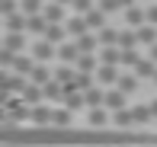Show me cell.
Segmentation results:
<instances>
[{"instance_id": "obj_43", "label": "cell", "mask_w": 157, "mask_h": 147, "mask_svg": "<svg viewBox=\"0 0 157 147\" xmlns=\"http://www.w3.org/2000/svg\"><path fill=\"white\" fill-rule=\"evenodd\" d=\"M154 83H157V77H154Z\"/></svg>"}, {"instance_id": "obj_41", "label": "cell", "mask_w": 157, "mask_h": 147, "mask_svg": "<svg viewBox=\"0 0 157 147\" xmlns=\"http://www.w3.org/2000/svg\"><path fill=\"white\" fill-rule=\"evenodd\" d=\"M151 115H154V118H157V99H154V102H151Z\"/></svg>"}, {"instance_id": "obj_38", "label": "cell", "mask_w": 157, "mask_h": 147, "mask_svg": "<svg viewBox=\"0 0 157 147\" xmlns=\"http://www.w3.org/2000/svg\"><path fill=\"white\" fill-rule=\"evenodd\" d=\"M144 13H147V26H157V3H151Z\"/></svg>"}, {"instance_id": "obj_27", "label": "cell", "mask_w": 157, "mask_h": 147, "mask_svg": "<svg viewBox=\"0 0 157 147\" xmlns=\"http://www.w3.org/2000/svg\"><path fill=\"white\" fill-rule=\"evenodd\" d=\"M74 77H77V71H74L71 64H61V67H55V80H58L61 86H64V83H71Z\"/></svg>"}, {"instance_id": "obj_24", "label": "cell", "mask_w": 157, "mask_h": 147, "mask_svg": "<svg viewBox=\"0 0 157 147\" xmlns=\"http://www.w3.org/2000/svg\"><path fill=\"white\" fill-rule=\"evenodd\" d=\"M90 128H109V112L106 109H90Z\"/></svg>"}, {"instance_id": "obj_20", "label": "cell", "mask_w": 157, "mask_h": 147, "mask_svg": "<svg viewBox=\"0 0 157 147\" xmlns=\"http://www.w3.org/2000/svg\"><path fill=\"white\" fill-rule=\"evenodd\" d=\"M96 77H99V83H106V86H109V83H119V74L116 67H109V64H99V71H96Z\"/></svg>"}, {"instance_id": "obj_26", "label": "cell", "mask_w": 157, "mask_h": 147, "mask_svg": "<svg viewBox=\"0 0 157 147\" xmlns=\"http://www.w3.org/2000/svg\"><path fill=\"white\" fill-rule=\"evenodd\" d=\"M83 19H87V26H90V29H99V32L106 29V13H103V10H93V13H87Z\"/></svg>"}, {"instance_id": "obj_36", "label": "cell", "mask_w": 157, "mask_h": 147, "mask_svg": "<svg viewBox=\"0 0 157 147\" xmlns=\"http://www.w3.org/2000/svg\"><path fill=\"white\" fill-rule=\"evenodd\" d=\"M93 77H96V74H77V90H80V93L93 90Z\"/></svg>"}, {"instance_id": "obj_37", "label": "cell", "mask_w": 157, "mask_h": 147, "mask_svg": "<svg viewBox=\"0 0 157 147\" xmlns=\"http://www.w3.org/2000/svg\"><path fill=\"white\" fill-rule=\"evenodd\" d=\"M144 58H138V51H122V64L125 67H138Z\"/></svg>"}, {"instance_id": "obj_22", "label": "cell", "mask_w": 157, "mask_h": 147, "mask_svg": "<svg viewBox=\"0 0 157 147\" xmlns=\"http://www.w3.org/2000/svg\"><path fill=\"white\" fill-rule=\"evenodd\" d=\"M138 42L147 45V48H154L157 45V26H141L138 29Z\"/></svg>"}, {"instance_id": "obj_12", "label": "cell", "mask_w": 157, "mask_h": 147, "mask_svg": "<svg viewBox=\"0 0 157 147\" xmlns=\"http://www.w3.org/2000/svg\"><path fill=\"white\" fill-rule=\"evenodd\" d=\"M125 23H128V26H135V32H138L141 26H147V13H144V10H138V6H132V10H125Z\"/></svg>"}, {"instance_id": "obj_19", "label": "cell", "mask_w": 157, "mask_h": 147, "mask_svg": "<svg viewBox=\"0 0 157 147\" xmlns=\"http://www.w3.org/2000/svg\"><path fill=\"white\" fill-rule=\"evenodd\" d=\"M99 45H103V48H119V29L106 26V29L99 32Z\"/></svg>"}, {"instance_id": "obj_39", "label": "cell", "mask_w": 157, "mask_h": 147, "mask_svg": "<svg viewBox=\"0 0 157 147\" xmlns=\"http://www.w3.org/2000/svg\"><path fill=\"white\" fill-rule=\"evenodd\" d=\"M119 3H122V10H132V6H135V0H119Z\"/></svg>"}, {"instance_id": "obj_3", "label": "cell", "mask_w": 157, "mask_h": 147, "mask_svg": "<svg viewBox=\"0 0 157 147\" xmlns=\"http://www.w3.org/2000/svg\"><path fill=\"white\" fill-rule=\"evenodd\" d=\"M64 29H67V35L71 39H83V35H90V26H87V19H83V16H71L67 19V23H64Z\"/></svg>"}, {"instance_id": "obj_17", "label": "cell", "mask_w": 157, "mask_h": 147, "mask_svg": "<svg viewBox=\"0 0 157 147\" xmlns=\"http://www.w3.org/2000/svg\"><path fill=\"white\" fill-rule=\"evenodd\" d=\"M74 112H67V109H55V115H52V128H74Z\"/></svg>"}, {"instance_id": "obj_30", "label": "cell", "mask_w": 157, "mask_h": 147, "mask_svg": "<svg viewBox=\"0 0 157 147\" xmlns=\"http://www.w3.org/2000/svg\"><path fill=\"white\" fill-rule=\"evenodd\" d=\"M135 77H151V80H154V77H157V64H154L151 58H147V61H141V64L135 67Z\"/></svg>"}, {"instance_id": "obj_2", "label": "cell", "mask_w": 157, "mask_h": 147, "mask_svg": "<svg viewBox=\"0 0 157 147\" xmlns=\"http://www.w3.org/2000/svg\"><path fill=\"white\" fill-rule=\"evenodd\" d=\"M29 54H32L35 61H39V64H48V61H52L55 54H58V48H55L52 42H45V39H39V42H35V45L29 48Z\"/></svg>"}, {"instance_id": "obj_15", "label": "cell", "mask_w": 157, "mask_h": 147, "mask_svg": "<svg viewBox=\"0 0 157 147\" xmlns=\"http://www.w3.org/2000/svg\"><path fill=\"white\" fill-rule=\"evenodd\" d=\"M112 125H116V128H122V131H132V128H135V115H132V109L116 112V115H112Z\"/></svg>"}, {"instance_id": "obj_31", "label": "cell", "mask_w": 157, "mask_h": 147, "mask_svg": "<svg viewBox=\"0 0 157 147\" xmlns=\"http://www.w3.org/2000/svg\"><path fill=\"white\" fill-rule=\"evenodd\" d=\"M132 115H135V125H147V122H151V106H135L132 109Z\"/></svg>"}, {"instance_id": "obj_40", "label": "cell", "mask_w": 157, "mask_h": 147, "mask_svg": "<svg viewBox=\"0 0 157 147\" xmlns=\"http://www.w3.org/2000/svg\"><path fill=\"white\" fill-rule=\"evenodd\" d=\"M151 61H154V64H157V45L151 48Z\"/></svg>"}, {"instance_id": "obj_23", "label": "cell", "mask_w": 157, "mask_h": 147, "mask_svg": "<svg viewBox=\"0 0 157 147\" xmlns=\"http://www.w3.org/2000/svg\"><path fill=\"white\" fill-rule=\"evenodd\" d=\"M99 64H109V67L122 64V51H119V48H103V51H99Z\"/></svg>"}, {"instance_id": "obj_14", "label": "cell", "mask_w": 157, "mask_h": 147, "mask_svg": "<svg viewBox=\"0 0 157 147\" xmlns=\"http://www.w3.org/2000/svg\"><path fill=\"white\" fill-rule=\"evenodd\" d=\"M96 71H99V58H96V54H80L77 74H96Z\"/></svg>"}, {"instance_id": "obj_29", "label": "cell", "mask_w": 157, "mask_h": 147, "mask_svg": "<svg viewBox=\"0 0 157 147\" xmlns=\"http://www.w3.org/2000/svg\"><path fill=\"white\" fill-rule=\"evenodd\" d=\"M99 45V35H83L77 39V48H80V54H93V48Z\"/></svg>"}, {"instance_id": "obj_16", "label": "cell", "mask_w": 157, "mask_h": 147, "mask_svg": "<svg viewBox=\"0 0 157 147\" xmlns=\"http://www.w3.org/2000/svg\"><path fill=\"white\" fill-rule=\"evenodd\" d=\"M83 99H87V106H90V109H106V93H103L99 86L87 90V93H83Z\"/></svg>"}, {"instance_id": "obj_25", "label": "cell", "mask_w": 157, "mask_h": 147, "mask_svg": "<svg viewBox=\"0 0 157 147\" xmlns=\"http://www.w3.org/2000/svg\"><path fill=\"white\" fill-rule=\"evenodd\" d=\"M19 10H23L26 16H42L45 3H42V0H19Z\"/></svg>"}, {"instance_id": "obj_32", "label": "cell", "mask_w": 157, "mask_h": 147, "mask_svg": "<svg viewBox=\"0 0 157 147\" xmlns=\"http://www.w3.org/2000/svg\"><path fill=\"white\" fill-rule=\"evenodd\" d=\"M16 58H19V54H13V51H6V48H0V67H3V74H10V71H13Z\"/></svg>"}, {"instance_id": "obj_8", "label": "cell", "mask_w": 157, "mask_h": 147, "mask_svg": "<svg viewBox=\"0 0 157 147\" xmlns=\"http://www.w3.org/2000/svg\"><path fill=\"white\" fill-rule=\"evenodd\" d=\"M42 16L48 19V26H61V23H64V6H61V3H45Z\"/></svg>"}, {"instance_id": "obj_11", "label": "cell", "mask_w": 157, "mask_h": 147, "mask_svg": "<svg viewBox=\"0 0 157 147\" xmlns=\"http://www.w3.org/2000/svg\"><path fill=\"white\" fill-rule=\"evenodd\" d=\"M45 42H52L55 48L67 45V29H64V26H48V32H45Z\"/></svg>"}, {"instance_id": "obj_44", "label": "cell", "mask_w": 157, "mask_h": 147, "mask_svg": "<svg viewBox=\"0 0 157 147\" xmlns=\"http://www.w3.org/2000/svg\"><path fill=\"white\" fill-rule=\"evenodd\" d=\"M0 147H6V144H0Z\"/></svg>"}, {"instance_id": "obj_5", "label": "cell", "mask_w": 157, "mask_h": 147, "mask_svg": "<svg viewBox=\"0 0 157 147\" xmlns=\"http://www.w3.org/2000/svg\"><path fill=\"white\" fill-rule=\"evenodd\" d=\"M19 99H23L29 109H35L42 99H45V90H42V86H35V83H26V90H23V96H19Z\"/></svg>"}, {"instance_id": "obj_13", "label": "cell", "mask_w": 157, "mask_h": 147, "mask_svg": "<svg viewBox=\"0 0 157 147\" xmlns=\"http://www.w3.org/2000/svg\"><path fill=\"white\" fill-rule=\"evenodd\" d=\"M135 45H141V42H138V32H132V29H122V32H119V51H135Z\"/></svg>"}, {"instance_id": "obj_28", "label": "cell", "mask_w": 157, "mask_h": 147, "mask_svg": "<svg viewBox=\"0 0 157 147\" xmlns=\"http://www.w3.org/2000/svg\"><path fill=\"white\" fill-rule=\"evenodd\" d=\"M80 106H87L83 93H67V96H64V109H67V112H77Z\"/></svg>"}, {"instance_id": "obj_35", "label": "cell", "mask_w": 157, "mask_h": 147, "mask_svg": "<svg viewBox=\"0 0 157 147\" xmlns=\"http://www.w3.org/2000/svg\"><path fill=\"white\" fill-rule=\"evenodd\" d=\"M96 10H103L106 16H109V13H116V10H122V3H119V0H96Z\"/></svg>"}, {"instance_id": "obj_33", "label": "cell", "mask_w": 157, "mask_h": 147, "mask_svg": "<svg viewBox=\"0 0 157 147\" xmlns=\"http://www.w3.org/2000/svg\"><path fill=\"white\" fill-rule=\"evenodd\" d=\"M71 6H74V13H77V16H87V13H93V10H96V6H93V0H74Z\"/></svg>"}, {"instance_id": "obj_18", "label": "cell", "mask_w": 157, "mask_h": 147, "mask_svg": "<svg viewBox=\"0 0 157 147\" xmlns=\"http://www.w3.org/2000/svg\"><path fill=\"white\" fill-rule=\"evenodd\" d=\"M116 90H119V93H135V90H138V77H135V74H122V77H119V83H116Z\"/></svg>"}, {"instance_id": "obj_34", "label": "cell", "mask_w": 157, "mask_h": 147, "mask_svg": "<svg viewBox=\"0 0 157 147\" xmlns=\"http://www.w3.org/2000/svg\"><path fill=\"white\" fill-rule=\"evenodd\" d=\"M0 13H3V19L13 16V13H23L19 10V0H0Z\"/></svg>"}, {"instance_id": "obj_4", "label": "cell", "mask_w": 157, "mask_h": 147, "mask_svg": "<svg viewBox=\"0 0 157 147\" xmlns=\"http://www.w3.org/2000/svg\"><path fill=\"white\" fill-rule=\"evenodd\" d=\"M52 115H55V109H48V106H35L32 115H29V122L35 125V128H52Z\"/></svg>"}, {"instance_id": "obj_1", "label": "cell", "mask_w": 157, "mask_h": 147, "mask_svg": "<svg viewBox=\"0 0 157 147\" xmlns=\"http://www.w3.org/2000/svg\"><path fill=\"white\" fill-rule=\"evenodd\" d=\"M26 83H29L26 77H16L13 71H10V74H3V77H0V86H3V99H6V96H23Z\"/></svg>"}, {"instance_id": "obj_21", "label": "cell", "mask_w": 157, "mask_h": 147, "mask_svg": "<svg viewBox=\"0 0 157 147\" xmlns=\"http://www.w3.org/2000/svg\"><path fill=\"white\" fill-rule=\"evenodd\" d=\"M64 96H67V93H64V86H61L58 80H52V83L45 86V99H48V102H64Z\"/></svg>"}, {"instance_id": "obj_9", "label": "cell", "mask_w": 157, "mask_h": 147, "mask_svg": "<svg viewBox=\"0 0 157 147\" xmlns=\"http://www.w3.org/2000/svg\"><path fill=\"white\" fill-rule=\"evenodd\" d=\"M0 48H6V51H13V54H23L26 51V35H13V32H6Z\"/></svg>"}, {"instance_id": "obj_6", "label": "cell", "mask_w": 157, "mask_h": 147, "mask_svg": "<svg viewBox=\"0 0 157 147\" xmlns=\"http://www.w3.org/2000/svg\"><path fill=\"white\" fill-rule=\"evenodd\" d=\"M35 64H39V61H35L32 54H19V58H16V64H13V74H16V77H32Z\"/></svg>"}, {"instance_id": "obj_10", "label": "cell", "mask_w": 157, "mask_h": 147, "mask_svg": "<svg viewBox=\"0 0 157 147\" xmlns=\"http://www.w3.org/2000/svg\"><path fill=\"white\" fill-rule=\"evenodd\" d=\"M128 96L125 93H119V90H106V109H112V112H122L125 106H128Z\"/></svg>"}, {"instance_id": "obj_42", "label": "cell", "mask_w": 157, "mask_h": 147, "mask_svg": "<svg viewBox=\"0 0 157 147\" xmlns=\"http://www.w3.org/2000/svg\"><path fill=\"white\" fill-rule=\"evenodd\" d=\"M55 3H61V6H67V3H74V0H55Z\"/></svg>"}, {"instance_id": "obj_7", "label": "cell", "mask_w": 157, "mask_h": 147, "mask_svg": "<svg viewBox=\"0 0 157 147\" xmlns=\"http://www.w3.org/2000/svg\"><path fill=\"white\" fill-rule=\"evenodd\" d=\"M58 58H61V64H71V67H74L77 61H80V48H77V42L61 45V48H58Z\"/></svg>"}]
</instances>
